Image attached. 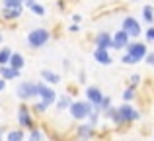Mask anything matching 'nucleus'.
Returning a JSON list of instances; mask_svg holds the SVG:
<instances>
[{
  "mask_svg": "<svg viewBox=\"0 0 154 141\" xmlns=\"http://www.w3.org/2000/svg\"><path fill=\"white\" fill-rule=\"evenodd\" d=\"M51 39V31L45 30V27H35L27 34V45L29 49H41L47 41Z\"/></svg>",
  "mask_w": 154,
  "mask_h": 141,
  "instance_id": "obj_1",
  "label": "nucleus"
},
{
  "mask_svg": "<svg viewBox=\"0 0 154 141\" xmlns=\"http://www.w3.org/2000/svg\"><path fill=\"white\" fill-rule=\"evenodd\" d=\"M94 110H96L94 104L88 102V100H74L72 106H70V116L80 122V120H88Z\"/></svg>",
  "mask_w": 154,
  "mask_h": 141,
  "instance_id": "obj_2",
  "label": "nucleus"
},
{
  "mask_svg": "<svg viewBox=\"0 0 154 141\" xmlns=\"http://www.w3.org/2000/svg\"><path fill=\"white\" fill-rule=\"evenodd\" d=\"M16 96L20 100H31L35 96H39V84L31 82V80H23L16 86Z\"/></svg>",
  "mask_w": 154,
  "mask_h": 141,
  "instance_id": "obj_3",
  "label": "nucleus"
},
{
  "mask_svg": "<svg viewBox=\"0 0 154 141\" xmlns=\"http://www.w3.org/2000/svg\"><path fill=\"white\" fill-rule=\"evenodd\" d=\"M127 53L131 55L133 59H135V63H139V61H143V59H146V55L150 53L148 51V47L144 45V43H140V41H131L127 45Z\"/></svg>",
  "mask_w": 154,
  "mask_h": 141,
  "instance_id": "obj_4",
  "label": "nucleus"
},
{
  "mask_svg": "<svg viewBox=\"0 0 154 141\" xmlns=\"http://www.w3.org/2000/svg\"><path fill=\"white\" fill-rule=\"evenodd\" d=\"M18 123L23 127V130H33L35 127V122H33V118H31L27 106H20L18 108Z\"/></svg>",
  "mask_w": 154,
  "mask_h": 141,
  "instance_id": "obj_5",
  "label": "nucleus"
},
{
  "mask_svg": "<svg viewBox=\"0 0 154 141\" xmlns=\"http://www.w3.org/2000/svg\"><path fill=\"white\" fill-rule=\"evenodd\" d=\"M121 27H123V30L127 31L131 37H139V35L143 34V30H140V24L137 22L133 16H127V18H123V24H121Z\"/></svg>",
  "mask_w": 154,
  "mask_h": 141,
  "instance_id": "obj_6",
  "label": "nucleus"
},
{
  "mask_svg": "<svg viewBox=\"0 0 154 141\" xmlns=\"http://www.w3.org/2000/svg\"><path fill=\"white\" fill-rule=\"evenodd\" d=\"M119 114H121V120H123V123H133L137 122V120L140 118V114L135 110V108L131 106V104L125 102L123 106H119Z\"/></svg>",
  "mask_w": 154,
  "mask_h": 141,
  "instance_id": "obj_7",
  "label": "nucleus"
},
{
  "mask_svg": "<svg viewBox=\"0 0 154 141\" xmlns=\"http://www.w3.org/2000/svg\"><path fill=\"white\" fill-rule=\"evenodd\" d=\"M103 98H105V94L100 90L98 86H88V88H86V100L94 104L96 110H100V106H102Z\"/></svg>",
  "mask_w": 154,
  "mask_h": 141,
  "instance_id": "obj_8",
  "label": "nucleus"
},
{
  "mask_svg": "<svg viewBox=\"0 0 154 141\" xmlns=\"http://www.w3.org/2000/svg\"><path fill=\"white\" fill-rule=\"evenodd\" d=\"M131 43V35L121 27L113 34V49H127V45Z\"/></svg>",
  "mask_w": 154,
  "mask_h": 141,
  "instance_id": "obj_9",
  "label": "nucleus"
},
{
  "mask_svg": "<svg viewBox=\"0 0 154 141\" xmlns=\"http://www.w3.org/2000/svg\"><path fill=\"white\" fill-rule=\"evenodd\" d=\"M37 84H39V98H41L45 104H49V106H51V104H55L57 100H59L57 92L53 90V88H49L45 82H37Z\"/></svg>",
  "mask_w": 154,
  "mask_h": 141,
  "instance_id": "obj_10",
  "label": "nucleus"
},
{
  "mask_svg": "<svg viewBox=\"0 0 154 141\" xmlns=\"http://www.w3.org/2000/svg\"><path fill=\"white\" fill-rule=\"evenodd\" d=\"M96 47L98 49H109V47H113V35L107 34V31H100L96 35Z\"/></svg>",
  "mask_w": 154,
  "mask_h": 141,
  "instance_id": "obj_11",
  "label": "nucleus"
},
{
  "mask_svg": "<svg viewBox=\"0 0 154 141\" xmlns=\"http://www.w3.org/2000/svg\"><path fill=\"white\" fill-rule=\"evenodd\" d=\"M94 61L96 63H100V65H103V67H107V65H111V55L107 53V49H98L96 47L94 49Z\"/></svg>",
  "mask_w": 154,
  "mask_h": 141,
  "instance_id": "obj_12",
  "label": "nucleus"
},
{
  "mask_svg": "<svg viewBox=\"0 0 154 141\" xmlns=\"http://www.w3.org/2000/svg\"><path fill=\"white\" fill-rule=\"evenodd\" d=\"M20 75H22V71L14 69V67H10V65L0 67V76H2L4 80H16V79H20Z\"/></svg>",
  "mask_w": 154,
  "mask_h": 141,
  "instance_id": "obj_13",
  "label": "nucleus"
},
{
  "mask_svg": "<svg viewBox=\"0 0 154 141\" xmlns=\"http://www.w3.org/2000/svg\"><path fill=\"white\" fill-rule=\"evenodd\" d=\"M22 6L20 8H4L2 10V18L6 20V22H12V20H18V18H22Z\"/></svg>",
  "mask_w": 154,
  "mask_h": 141,
  "instance_id": "obj_14",
  "label": "nucleus"
},
{
  "mask_svg": "<svg viewBox=\"0 0 154 141\" xmlns=\"http://www.w3.org/2000/svg\"><path fill=\"white\" fill-rule=\"evenodd\" d=\"M72 106V98L68 94H60L59 100H57V112H64V110H70Z\"/></svg>",
  "mask_w": 154,
  "mask_h": 141,
  "instance_id": "obj_15",
  "label": "nucleus"
},
{
  "mask_svg": "<svg viewBox=\"0 0 154 141\" xmlns=\"http://www.w3.org/2000/svg\"><path fill=\"white\" fill-rule=\"evenodd\" d=\"M94 130H96V127L92 126L90 122H88V123H82V126H78V135H80V139H90L92 135H94Z\"/></svg>",
  "mask_w": 154,
  "mask_h": 141,
  "instance_id": "obj_16",
  "label": "nucleus"
},
{
  "mask_svg": "<svg viewBox=\"0 0 154 141\" xmlns=\"http://www.w3.org/2000/svg\"><path fill=\"white\" fill-rule=\"evenodd\" d=\"M41 79L45 80V82H51V84L60 82V75H57V72H53V71H47V69L41 71Z\"/></svg>",
  "mask_w": 154,
  "mask_h": 141,
  "instance_id": "obj_17",
  "label": "nucleus"
},
{
  "mask_svg": "<svg viewBox=\"0 0 154 141\" xmlns=\"http://www.w3.org/2000/svg\"><path fill=\"white\" fill-rule=\"evenodd\" d=\"M23 65H26V59H23L22 53H12V59H10V67H14V69L22 71Z\"/></svg>",
  "mask_w": 154,
  "mask_h": 141,
  "instance_id": "obj_18",
  "label": "nucleus"
},
{
  "mask_svg": "<svg viewBox=\"0 0 154 141\" xmlns=\"http://www.w3.org/2000/svg\"><path fill=\"white\" fill-rule=\"evenodd\" d=\"M143 20L146 24H154V6H143Z\"/></svg>",
  "mask_w": 154,
  "mask_h": 141,
  "instance_id": "obj_19",
  "label": "nucleus"
},
{
  "mask_svg": "<svg viewBox=\"0 0 154 141\" xmlns=\"http://www.w3.org/2000/svg\"><path fill=\"white\" fill-rule=\"evenodd\" d=\"M10 59H12V51H10V47H2V49H0V67L10 65Z\"/></svg>",
  "mask_w": 154,
  "mask_h": 141,
  "instance_id": "obj_20",
  "label": "nucleus"
},
{
  "mask_svg": "<svg viewBox=\"0 0 154 141\" xmlns=\"http://www.w3.org/2000/svg\"><path fill=\"white\" fill-rule=\"evenodd\" d=\"M6 141H23V131L22 130H12V131H8Z\"/></svg>",
  "mask_w": 154,
  "mask_h": 141,
  "instance_id": "obj_21",
  "label": "nucleus"
},
{
  "mask_svg": "<svg viewBox=\"0 0 154 141\" xmlns=\"http://www.w3.org/2000/svg\"><path fill=\"white\" fill-rule=\"evenodd\" d=\"M27 141H43V133L39 127H33V130L29 131V137H27Z\"/></svg>",
  "mask_w": 154,
  "mask_h": 141,
  "instance_id": "obj_22",
  "label": "nucleus"
},
{
  "mask_svg": "<svg viewBox=\"0 0 154 141\" xmlns=\"http://www.w3.org/2000/svg\"><path fill=\"white\" fill-rule=\"evenodd\" d=\"M135 98V86H129L123 90V100L125 102H131V100Z\"/></svg>",
  "mask_w": 154,
  "mask_h": 141,
  "instance_id": "obj_23",
  "label": "nucleus"
},
{
  "mask_svg": "<svg viewBox=\"0 0 154 141\" xmlns=\"http://www.w3.org/2000/svg\"><path fill=\"white\" fill-rule=\"evenodd\" d=\"M23 4V0H2L4 8H20Z\"/></svg>",
  "mask_w": 154,
  "mask_h": 141,
  "instance_id": "obj_24",
  "label": "nucleus"
},
{
  "mask_svg": "<svg viewBox=\"0 0 154 141\" xmlns=\"http://www.w3.org/2000/svg\"><path fill=\"white\" fill-rule=\"evenodd\" d=\"M33 110L37 112V114H45V112L49 110V104H45V102H43V100H41V102H39V104H33Z\"/></svg>",
  "mask_w": 154,
  "mask_h": 141,
  "instance_id": "obj_25",
  "label": "nucleus"
},
{
  "mask_svg": "<svg viewBox=\"0 0 154 141\" xmlns=\"http://www.w3.org/2000/svg\"><path fill=\"white\" fill-rule=\"evenodd\" d=\"M29 10H31V12H33V14H37V16H45V8H43V6H41V4H37V2H35V4H33V6H31V8H29Z\"/></svg>",
  "mask_w": 154,
  "mask_h": 141,
  "instance_id": "obj_26",
  "label": "nucleus"
},
{
  "mask_svg": "<svg viewBox=\"0 0 154 141\" xmlns=\"http://www.w3.org/2000/svg\"><path fill=\"white\" fill-rule=\"evenodd\" d=\"M88 120H90V123H92V126H98V122H100V114H98V110H94V112H92V114H90V118H88Z\"/></svg>",
  "mask_w": 154,
  "mask_h": 141,
  "instance_id": "obj_27",
  "label": "nucleus"
},
{
  "mask_svg": "<svg viewBox=\"0 0 154 141\" xmlns=\"http://www.w3.org/2000/svg\"><path fill=\"white\" fill-rule=\"evenodd\" d=\"M121 63H125V65H135V59H133L129 53H125L123 57H121Z\"/></svg>",
  "mask_w": 154,
  "mask_h": 141,
  "instance_id": "obj_28",
  "label": "nucleus"
},
{
  "mask_svg": "<svg viewBox=\"0 0 154 141\" xmlns=\"http://www.w3.org/2000/svg\"><path fill=\"white\" fill-rule=\"evenodd\" d=\"M109 104H111V98H109V96H105V98H103V102H102V106H100V110H109V108H111V106H109Z\"/></svg>",
  "mask_w": 154,
  "mask_h": 141,
  "instance_id": "obj_29",
  "label": "nucleus"
},
{
  "mask_svg": "<svg viewBox=\"0 0 154 141\" xmlns=\"http://www.w3.org/2000/svg\"><path fill=\"white\" fill-rule=\"evenodd\" d=\"M129 79H131V84H129V86H137V84L140 82V75H131Z\"/></svg>",
  "mask_w": 154,
  "mask_h": 141,
  "instance_id": "obj_30",
  "label": "nucleus"
},
{
  "mask_svg": "<svg viewBox=\"0 0 154 141\" xmlns=\"http://www.w3.org/2000/svg\"><path fill=\"white\" fill-rule=\"evenodd\" d=\"M144 35H146L148 41H154V26H152V27H148V30L144 31Z\"/></svg>",
  "mask_w": 154,
  "mask_h": 141,
  "instance_id": "obj_31",
  "label": "nucleus"
},
{
  "mask_svg": "<svg viewBox=\"0 0 154 141\" xmlns=\"http://www.w3.org/2000/svg\"><path fill=\"white\" fill-rule=\"evenodd\" d=\"M144 61H146V63H148L150 67H154V51H152V53H148V55H146V59H144Z\"/></svg>",
  "mask_w": 154,
  "mask_h": 141,
  "instance_id": "obj_32",
  "label": "nucleus"
},
{
  "mask_svg": "<svg viewBox=\"0 0 154 141\" xmlns=\"http://www.w3.org/2000/svg\"><path fill=\"white\" fill-rule=\"evenodd\" d=\"M72 22H74V24H80V22H82V16L74 14V16H72Z\"/></svg>",
  "mask_w": 154,
  "mask_h": 141,
  "instance_id": "obj_33",
  "label": "nucleus"
},
{
  "mask_svg": "<svg viewBox=\"0 0 154 141\" xmlns=\"http://www.w3.org/2000/svg\"><path fill=\"white\" fill-rule=\"evenodd\" d=\"M70 31H72V34H78V31H80L78 24H74V26H70Z\"/></svg>",
  "mask_w": 154,
  "mask_h": 141,
  "instance_id": "obj_34",
  "label": "nucleus"
},
{
  "mask_svg": "<svg viewBox=\"0 0 154 141\" xmlns=\"http://www.w3.org/2000/svg\"><path fill=\"white\" fill-rule=\"evenodd\" d=\"M23 4H26L27 8H31V6H33V4H35V0H23Z\"/></svg>",
  "mask_w": 154,
  "mask_h": 141,
  "instance_id": "obj_35",
  "label": "nucleus"
},
{
  "mask_svg": "<svg viewBox=\"0 0 154 141\" xmlns=\"http://www.w3.org/2000/svg\"><path fill=\"white\" fill-rule=\"evenodd\" d=\"M4 88H6V80H4V79H0V92H2Z\"/></svg>",
  "mask_w": 154,
  "mask_h": 141,
  "instance_id": "obj_36",
  "label": "nucleus"
},
{
  "mask_svg": "<svg viewBox=\"0 0 154 141\" xmlns=\"http://www.w3.org/2000/svg\"><path fill=\"white\" fill-rule=\"evenodd\" d=\"M2 131H4V130H2V127H0V141H2Z\"/></svg>",
  "mask_w": 154,
  "mask_h": 141,
  "instance_id": "obj_37",
  "label": "nucleus"
},
{
  "mask_svg": "<svg viewBox=\"0 0 154 141\" xmlns=\"http://www.w3.org/2000/svg\"><path fill=\"white\" fill-rule=\"evenodd\" d=\"M2 39H4V37H2V34H0V43H2Z\"/></svg>",
  "mask_w": 154,
  "mask_h": 141,
  "instance_id": "obj_38",
  "label": "nucleus"
},
{
  "mask_svg": "<svg viewBox=\"0 0 154 141\" xmlns=\"http://www.w3.org/2000/svg\"><path fill=\"white\" fill-rule=\"evenodd\" d=\"M80 141H88V139H80Z\"/></svg>",
  "mask_w": 154,
  "mask_h": 141,
  "instance_id": "obj_39",
  "label": "nucleus"
},
{
  "mask_svg": "<svg viewBox=\"0 0 154 141\" xmlns=\"http://www.w3.org/2000/svg\"><path fill=\"white\" fill-rule=\"evenodd\" d=\"M133 2H137V0H133Z\"/></svg>",
  "mask_w": 154,
  "mask_h": 141,
  "instance_id": "obj_40",
  "label": "nucleus"
}]
</instances>
